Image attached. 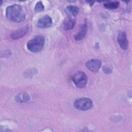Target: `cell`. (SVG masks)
I'll use <instances>...</instances> for the list:
<instances>
[{
    "label": "cell",
    "instance_id": "52a82bcc",
    "mask_svg": "<svg viewBox=\"0 0 132 132\" xmlns=\"http://www.w3.org/2000/svg\"><path fill=\"white\" fill-rule=\"evenodd\" d=\"M117 42L120 46L124 50H127L128 47V41L125 32L120 31L117 37Z\"/></svg>",
    "mask_w": 132,
    "mask_h": 132
},
{
    "label": "cell",
    "instance_id": "9c48e42d",
    "mask_svg": "<svg viewBox=\"0 0 132 132\" xmlns=\"http://www.w3.org/2000/svg\"><path fill=\"white\" fill-rule=\"evenodd\" d=\"M87 25L86 24H82L77 32L74 36V39L76 41H80L82 39H83L86 36V35L87 34Z\"/></svg>",
    "mask_w": 132,
    "mask_h": 132
},
{
    "label": "cell",
    "instance_id": "30bf717a",
    "mask_svg": "<svg viewBox=\"0 0 132 132\" xmlns=\"http://www.w3.org/2000/svg\"><path fill=\"white\" fill-rule=\"evenodd\" d=\"M75 20L71 16L67 17L63 22V28L65 30L72 29L75 25Z\"/></svg>",
    "mask_w": 132,
    "mask_h": 132
},
{
    "label": "cell",
    "instance_id": "5b68a950",
    "mask_svg": "<svg viewBox=\"0 0 132 132\" xmlns=\"http://www.w3.org/2000/svg\"><path fill=\"white\" fill-rule=\"evenodd\" d=\"M102 62L98 59H90L87 61L86 63V67L91 71L96 73L101 68Z\"/></svg>",
    "mask_w": 132,
    "mask_h": 132
},
{
    "label": "cell",
    "instance_id": "8992f818",
    "mask_svg": "<svg viewBox=\"0 0 132 132\" xmlns=\"http://www.w3.org/2000/svg\"><path fill=\"white\" fill-rule=\"evenodd\" d=\"M52 23L53 22L52 18L50 16L46 15L39 19L37 23V25L39 28H46L51 26Z\"/></svg>",
    "mask_w": 132,
    "mask_h": 132
},
{
    "label": "cell",
    "instance_id": "8fae6325",
    "mask_svg": "<svg viewBox=\"0 0 132 132\" xmlns=\"http://www.w3.org/2000/svg\"><path fill=\"white\" fill-rule=\"evenodd\" d=\"M15 101L18 103H25L29 101V95L25 92H20L15 97Z\"/></svg>",
    "mask_w": 132,
    "mask_h": 132
},
{
    "label": "cell",
    "instance_id": "9a60e30c",
    "mask_svg": "<svg viewBox=\"0 0 132 132\" xmlns=\"http://www.w3.org/2000/svg\"><path fill=\"white\" fill-rule=\"evenodd\" d=\"M88 2V3H89V4H90V5H91H91H92L93 4V3H94V2L93 1H89V2Z\"/></svg>",
    "mask_w": 132,
    "mask_h": 132
},
{
    "label": "cell",
    "instance_id": "4fadbf2b",
    "mask_svg": "<svg viewBox=\"0 0 132 132\" xmlns=\"http://www.w3.org/2000/svg\"><path fill=\"white\" fill-rule=\"evenodd\" d=\"M119 3L117 1L114 2H109L104 4V6L109 9H114L117 8L119 6Z\"/></svg>",
    "mask_w": 132,
    "mask_h": 132
},
{
    "label": "cell",
    "instance_id": "277c9868",
    "mask_svg": "<svg viewBox=\"0 0 132 132\" xmlns=\"http://www.w3.org/2000/svg\"><path fill=\"white\" fill-rule=\"evenodd\" d=\"M74 85L79 88H82L86 87L87 84L88 78L86 74L81 71L76 72L72 78Z\"/></svg>",
    "mask_w": 132,
    "mask_h": 132
},
{
    "label": "cell",
    "instance_id": "3957f363",
    "mask_svg": "<svg viewBox=\"0 0 132 132\" xmlns=\"http://www.w3.org/2000/svg\"><path fill=\"white\" fill-rule=\"evenodd\" d=\"M92 101L87 97H81L76 99L74 102V106L79 110H87L92 108Z\"/></svg>",
    "mask_w": 132,
    "mask_h": 132
},
{
    "label": "cell",
    "instance_id": "7c38bea8",
    "mask_svg": "<svg viewBox=\"0 0 132 132\" xmlns=\"http://www.w3.org/2000/svg\"><path fill=\"white\" fill-rule=\"evenodd\" d=\"M65 11L68 16H75L79 12V8L77 6L70 5L65 8Z\"/></svg>",
    "mask_w": 132,
    "mask_h": 132
},
{
    "label": "cell",
    "instance_id": "5bb4252c",
    "mask_svg": "<svg viewBox=\"0 0 132 132\" xmlns=\"http://www.w3.org/2000/svg\"><path fill=\"white\" fill-rule=\"evenodd\" d=\"M44 7L41 1L38 2L35 7V9L36 11H41L44 10Z\"/></svg>",
    "mask_w": 132,
    "mask_h": 132
},
{
    "label": "cell",
    "instance_id": "7a4b0ae2",
    "mask_svg": "<svg viewBox=\"0 0 132 132\" xmlns=\"http://www.w3.org/2000/svg\"><path fill=\"white\" fill-rule=\"evenodd\" d=\"M45 37L42 35L36 36L30 39L27 43L26 46L28 51L37 53L41 51L45 44Z\"/></svg>",
    "mask_w": 132,
    "mask_h": 132
},
{
    "label": "cell",
    "instance_id": "ba28073f",
    "mask_svg": "<svg viewBox=\"0 0 132 132\" xmlns=\"http://www.w3.org/2000/svg\"><path fill=\"white\" fill-rule=\"evenodd\" d=\"M28 29L29 27L28 26H24L12 32L10 35V37L12 39L14 40L18 39L26 35V33L28 32Z\"/></svg>",
    "mask_w": 132,
    "mask_h": 132
},
{
    "label": "cell",
    "instance_id": "6da1fadb",
    "mask_svg": "<svg viewBox=\"0 0 132 132\" xmlns=\"http://www.w3.org/2000/svg\"><path fill=\"white\" fill-rule=\"evenodd\" d=\"M6 18L11 21L21 22L25 19V14L21 6L13 4L7 7L6 10Z\"/></svg>",
    "mask_w": 132,
    "mask_h": 132
}]
</instances>
